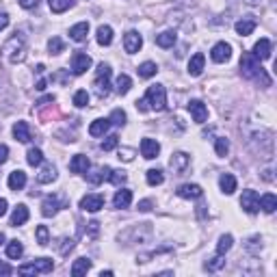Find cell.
<instances>
[{"label": "cell", "instance_id": "obj_1", "mask_svg": "<svg viewBox=\"0 0 277 277\" xmlns=\"http://www.w3.org/2000/svg\"><path fill=\"white\" fill-rule=\"evenodd\" d=\"M240 74L249 78V80H256L262 87H271V76L266 74V70L260 65V61L256 58L252 52H242L240 56Z\"/></svg>", "mask_w": 277, "mask_h": 277}, {"label": "cell", "instance_id": "obj_2", "mask_svg": "<svg viewBox=\"0 0 277 277\" xmlns=\"http://www.w3.org/2000/svg\"><path fill=\"white\" fill-rule=\"evenodd\" d=\"M2 56L6 58L9 63H22L26 58V42L22 37L13 35L11 39H6L4 46H2Z\"/></svg>", "mask_w": 277, "mask_h": 277}, {"label": "cell", "instance_id": "obj_3", "mask_svg": "<svg viewBox=\"0 0 277 277\" xmlns=\"http://www.w3.org/2000/svg\"><path fill=\"white\" fill-rule=\"evenodd\" d=\"M110 76H113V70H110V65L102 63L100 68L96 72V80H94V87L98 91V96L100 98H106L108 91H110Z\"/></svg>", "mask_w": 277, "mask_h": 277}, {"label": "cell", "instance_id": "obj_4", "mask_svg": "<svg viewBox=\"0 0 277 277\" xmlns=\"http://www.w3.org/2000/svg\"><path fill=\"white\" fill-rule=\"evenodd\" d=\"M145 102L150 104L152 110H164L167 108V91L162 84H152L145 94Z\"/></svg>", "mask_w": 277, "mask_h": 277}, {"label": "cell", "instance_id": "obj_5", "mask_svg": "<svg viewBox=\"0 0 277 277\" xmlns=\"http://www.w3.org/2000/svg\"><path fill=\"white\" fill-rule=\"evenodd\" d=\"M52 268H54V262L50 258H37L30 264H22L18 268V273L20 275H44V273H52Z\"/></svg>", "mask_w": 277, "mask_h": 277}, {"label": "cell", "instance_id": "obj_6", "mask_svg": "<svg viewBox=\"0 0 277 277\" xmlns=\"http://www.w3.org/2000/svg\"><path fill=\"white\" fill-rule=\"evenodd\" d=\"M240 206L247 214H256L260 210V195L256 190H242V197H240Z\"/></svg>", "mask_w": 277, "mask_h": 277}, {"label": "cell", "instance_id": "obj_7", "mask_svg": "<svg viewBox=\"0 0 277 277\" xmlns=\"http://www.w3.org/2000/svg\"><path fill=\"white\" fill-rule=\"evenodd\" d=\"M91 65H94V61H91V56L84 54V52H76V54L72 56V72H74L76 76H80L87 70H91Z\"/></svg>", "mask_w": 277, "mask_h": 277}, {"label": "cell", "instance_id": "obj_8", "mask_svg": "<svg viewBox=\"0 0 277 277\" xmlns=\"http://www.w3.org/2000/svg\"><path fill=\"white\" fill-rule=\"evenodd\" d=\"M210 56H212L214 63H226V61H230V56H232V46L226 42L214 44L212 50H210Z\"/></svg>", "mask_w": 277, "mask_h": 277}, {"label": "cell", "instance_id": "obj_9", "mask_svg": "<svg viewBox=\"0 0 277 277\" xmlns=\"http://www.w3.org/2000/svg\"><path fill=\"white\" fill-rule=\"evenodd\" d=\"M80 208L87 210V212H98V210L104 208V197L100 193H91V195H84L80 200Z\"/></svg>", "mask_w": 277, "mask_h": 277}, {"label": "cell", "instance_id": "obj_10", "mask_svg": "<svg viewBox=\"0 0 277 277\" xmlns=\"http://www.w3.org/2000/svg\"><path fill=\"white\" fill-rule=\"evenodd\" d=\"M143 46V37L138 35L136 30H128L126 37H124V48H126L128 54H136Z\"/></svg>", "mask_w": 277, "mask_h": 277}, {"label": "cell", "instance_id": "obj_11", "mask_svg": "<svg viewBox=\"0 0 277 277\" xmlns=\"http://www.w3.org/2000/svg\"><path fill=\"white\" fill-rule=\"evenodd\" d=\"M169 164H171V169H174L176 174L180 176V174H184V171L188 169V164H190V158H188V154H184V152H176V154L171 156Z\"/></svg>", "mask_w": 277, "mask_h": 277}, {"label": "cell", "instance_id": "obj_12", "mask_svg": "<svg viewBox=\"0 0 277 277\" xmlns=\"http://www.w3.org/2000/svg\"><path fill=\"white\" fill-rule=\"evenodd\" d=\"M188 113L193 115V120L197 124H204L206 117H208V108H206V104L200 102V100H190L188 102Z\"/></svg>", "mask_w": 277, "mask_h": 277}, {"label": "cell", "instance_id": "obj_13", "mask_svg": "<svg viewBox=\"0 0 277 277\" xmlns=\"http://www.w3.org/2000/svg\"><path fill=\"white\" fill-rule=\"evenodd\" d=\"M58 210H61V202H58L56 195H48L42 202V214L44 216H54Z\"/></svg>", "mask_w": 277, "mask_h": 277}, {"label": "cell", "instance_id": "obj_14", "mask_svg": "<svg viewBox=\"0 0 277 277\" xmlns=\"http://www.w3.org/2000/svg\"><path fill=\"white\" fill-rule=\"evenodd\" d=\"M70 169H72V174H87V171L91 169V162L84 154H76L70 160Z\"/></svg>", "mask_w": 277, "mask_h": 277}, {"label": "cell", "instance_id": "obj_15", "mask_svg": "<svg viewBox=\"0 0 277 277\" xmlns=\"http://www.w3.org/2000/svg\"><path fill=\"white\" fill-rule=\"evenodd\" d=\"M158 152H160V145H158V141H154V138H143L141 141V156L143 158L152 160V158L158 156Z\"/></svg>", "mask_w": 277, "mask_h": 277}, {"label": "cell", "instance_id": "obj_16", "mask_svg": "<svg viewBox=\"0 0 277 277\" xmlns=\"http://www.w3.org/2000/svg\"><path fill=\"white\" fill-rule=\"evenodd\" d=\"M271 42H268V39H260L258 44L254 46V52L252 54L258 58V61H266V58H271Z\"/></svg>", "mask_w": 277, "mask_h": 277}, {"label": "cell", "instance_id": "obj_17", "mask_svg": "<svg viewBox=\"0 0 277 277\" xmlns=\"http://www.w3.org/2000/svg\"><path fill=\"white\" fill-rule=\"evenodd\" d=\"M6 184H9L11 190H22L26 186V174L22 169H16L9 174V180H6Z\"/></svg>", "mask_w": 277, "mask_h": 277}, {"label": "cell", "instance_id": "obj_18", "mask_svg": "<svg viewBox=\"0 0 277 277\" xmlns=\"http://www.w3.org/2000/svg\"><path fill=\"white\" fill-rule=\"evenodd\" d=\"M202 186L200 184H182L180 188H178V195L184 197V200H197V197H202Z\"/></svg>", "mask_w": 277, "mask_h": 277}, {"label": "cell", "instance_id": "obj_19", "mask_svg": "<svg viewBox=\"0 0 277 277\" xmlns=\"http://www.w3.org/2000/svg\"><path fill=\"white\" fill-rule=\"evenodd\" d=\"M87 35H89V22H78V24H74L70 28V37L74 39V42H84L87 39Z\"/></svg>", "mask_w": 277, "mask_h": 277}, {"label": "cell", "instance_id": "obj_20", "mask_svg": "<svg viewBox=\"0 0 277 277\" xmlns=\"http://www.w3.org/2000/svg\"><path fill=\"white\" fill-rule=\"evenodd\" d=\"M130 202H132V190H128V188L117 190L115 197H113V206L120 208V210H122V208H128Z\"/></svg>", "mask_w": 277, "mask_h": 277}, {"label": "cell", "instance_id": "obj_21", "mask_svg": "<svg viewBox=\"0 0 277 277\" xmlns=\"http://www.w3.org/2000/svg\"><path fill=\"white\" fill-rule=\"evenodd\" d=\"M234 28H236L238 35L247 37V35H252V32L256 30V20L254 18H242V20H238V22L234 24Z\"/></svg>", "mask_w": 277, "mask_h": 277}, {"label": "cell", "instance_id": "obj_22", "mask_svg": "<svg viewBox=\"0 0 277 277\" xmlns=\"http://www.w3.org/2000/svg\"><path fill=\"white\" fill-rule=\"evenodd\" d=\"M13 136L18 138L20 143H28L30 141V128H28V124L26 122H18L16 126H13Z\"/></svg>", "mask_w": 277, "mask_h": 277}, {"label": "cell", "instance_id": "obj_23", "mask_svg": "<svg viewBox=\"0 0 277 277\" xmlns=\"http://www.w3.org/2000/svg\"><path fill=\"white\" fill-rule=\"evenodd\" d=\"M204 65H206V56H204L202 52H197V54L188 61V74L190 76H200L204 72Z\"/></svg>", "mask_w": 277, "mask_h": 277}, {"label": "cell", "instance_id": "obj_24", "mask_svg": "<svg viewBox=\"0 0 277 277\" xmlns=\"http://www.w3.org/2000/svg\"><path fill=\"white\" fill-rule=\"evenodd\" d=\"M108 128H110V120H96V122H91V126H89V134L104 136L108 132Z\"/></svg>", "mask_w": 277, "mask_h": 277}, {"label": "cell", "instance_id": "obj_25", "mask_svg": "<svg viewBox=\"0 0 277 277\" xmlns=\"http://www.w3.org/2000/svg\"><path fill=\"white\" fill-rule=\"evenodd\" d=\"M26 221H28V208H26L24 204H20V206L13 210V214H11V226L18 228V226H24Z\"/></svg>", "mask_w": 277, "mask_h": 277}, {"label": "cell", "instance_id": "obj_26", "mask_svg": "<svg viewBox=\"0 0 277 277\" xmlns=\"http://www.w3.org/2000/svg\"><path fill=\"white\" fill-rule=\"evenodd\" d=\"M108 174H110V167H98L91 174H84V176H87V180L91 184H100L104 180H108Z\"/></svg>", "mask_w": 277, "mask_h": 277}, {"label": "cell", "instance_id": "obj_27", "mask_svg": "<svg viewBox=\"0 0 277 277\" xmlns=\"http://www.w3.org/2000/svg\"><path fill=\"white\" fill-rule=\"evenodd\" d=\"M219 186H221V190L226 195H232L234 190H236V178L232 174H223L219 178Z\"/></svg>", "mask_w": 277, "mask_h": 277}, {"label": "cell", "instance_id": "obj_28", "mask_svg": "<svg viewBox=\"0 0 277 277\" xmlns=\"http://www.w3.org/2000/svg\"><path fill=\"white\" fill-rule=\"evenodd\" d=\"M89 268H91V260L89 258H78L74 264H72V275H74V277H82V275H87Z\"/></svg>", "mask_w": 277, "mask_h": 277}, {"label": "cell", "instance_id": "obj_29", "mask_svg": "<svg viewBox=\"0 0 277 277\" xmlns=\"http://www.w3.org/2000/svg\"><path fill=\"white\" fill-rule=\"evenodd\" d=\"M98 44L100 46H110L113 44V28H110L108 24H104V26H100V28H98Z\"/></svg>", "mask_w": 277, "mask_h": 277}, {"label": "cell", "instance_id": "obj_30", "mask_svg": "<svg viewBox=\"0 0 277 277\" xmlns=\"http://www.w3.org/2000/svg\"><path fill=\"white\" fill-rule=\"evenodd\" d=\"M22 254H24V245L20 240H11V242H6V258H11V260H20L22 258Z\"/></svg>", "mask_w": 277, "mask_h": 277}, {"label": "cell", "instance_id": "obj_31", "mask_svg": "<svg viewBox=\"0 0 277 277\" xmlns=\"http://www.w3.org/2000/svg\"><path fill=\"white\" fill-rule=\"evenodd\" d=\"M260 208L264 210L266 214L275 212V208H277V197H275L273 193H266V195H262V197H260Z\"/></svg>", "mask_w": 277, "mask_h": 277}, {"label": "cell", "instance_id": "obj_32", "mask_svg": "<svg viewBox=\"0 0 277 277\" xmlns=\"http://www.w3.org/2000/svg\"><path fill=\"white\" fill-rule=\"evenodd\" d=\"M176 30H164L160 35H156V44L160 46V48H171V46L176 44Z\"/></svg>", "mask_w": 277, "mask_h": 277}, {"label": "cell", "instance_id": "obj_33", "mask_svg": "<svg viewBox=\"0 0 277 277\" xmlns=\"http://www.w3.org/2000/svg\"><path fill=\"white\" fill-rule=\"evenodd\" d=\"M56 180V169L52 167V164H46V167L42 169V174L37 176V182L39 184H50Z\"/></svg>", "mask_w": 277, "mask_h": 277}, {"label": "cell", "instance_id": "obj_34", "mask_svg": "<svg viewBox=\"0 0 277 277\" xmlns=\"http://www.w3.org/2000/svg\"><path fill=\"white\" fill-rule=\"evenodd\" d=\"M48 4L52 13H63L74 6V0H48Z\"/></svg>", "mask_w": 277, "mask_h": 277}, {"label": "cell", "instance_id": "obj_35", "mask_svg": "<svg viewBox=\"0 0 277 277\" xmlns=\"http://www.w3.org/2000/svg\"><path fill=\"white\" fill-rule=\"evenodd\" d=\"M117 94L120 96H126L128 91H130V87H132V80H130V76L128 74H120L117 76Z\"/></svg>", "mask_w": 277, "mask_h": 277}, {"label": "cell", "instance_id": "obj_36", "mask_svg": "<svg viewBox=\"0 0 277 277\" xmlns=\"http://www.w3.org/2000/svg\"><path fill=\"white\" fill-rule=\"evenodd\" d=\"M232 245H234L232 234H223L221 238H219V245H216V254H219V256H226L230 249H232Z\"/></svg>", "mask_w": 277, "mask_h": 277}, {"label": "cell", "instance_id": "obj_37", "mask_svg": "<svg viewBox=\"0 0 277 277\" xmlns=\"http://www.w3.org/2000/svg\"><path fill=\"white\" fill-rule=\"evenodd\" d=\"M26 160H28L30 167H39V164L44 162V154H42V150H39V148H30V150H28V154H26Z\"/></svg>", "mask_w": 277, "mask_h": 277}, {"label": "cell", "instance_id": "obj_38", "mask_svg": "<svg viewBox=\"0 0 277 277\" xmlns=\"http://www.w3.org/2000/svg\"><path fill=\"white\" fill-rule=\"evenodd\" d=\"M156 72H158V68H156V63H152V61H145L138 65V76L141 78H152V76H156Z\"/></svg>", "mask_w": 277, "mask_h": 277}, {"label": "cell", "instance_id": "obj_39", "mask_svg": "<svg viewBox=\"0 0 277 277\" xmlns=\"http://www.w3.org/2000/svg\"><path fill=\"white\" fill-rule=\"evenodd\" d=\"M128 180V174L124 169H110V174H108V182H113L115 186H122L124 182Z\"/></svg>", "mask_w": 277, "mask_h": 277}, {"label": "cell", "instance_id": "obj_40", "mask_svg": "<svg viewBox=\"0 0 277 277\" xmlns=\"http://www.w3.org/2000/svg\"><path fill=\"white\" fill-rule=\"evenodd\" d=\"M145 178H148V184H150V186H158V184L164 182V176H162L160 169H150Z\"/></svg>", "mask_w": 277, "mask_h": 277}, {"label": "cell", "instance_id": "obj_41", "mask_svg": "<svg viewBox=\"0 0 277 277\" xmlns=\"http://www.w3.org/2000/svg\"><path fill=\"white\" fill-rule=\"evenodd\" d=\"M223 264H226V260H223V256H219V254H216L214 258H210V260L206 262V264H204V268L212 273V271H219V268H223Z\"/></svg>", "mask_w": 277, "mask_h": 277}, {"label": "cell", "instance_id": "obj_42", "mask_svg": "<svg viewBox=\"0 0 277 277\" xmlns=\"http://www.w3.org/2000/svg\"><path fill=\"white\" fill-rule=\"evenodd\" d=\"M89 104V94L84 89H80V91H76L74 94V106H78V108H84Z\"/></svg>", "mask_w": 277, "mask_h": 277}, {"label": "cell", "instance_id": "obj_43", "mask_svg": "<svg viewBox=\"0 0 277 277\" xmlns=\"http://www.w3.org/2000/svg\"><path fill=\"white\" fill-rule=\"evenodd\" d=\"M214 150H216V156L226 158V156H228V152H230V141H228V138H216Z\"/></svg>", "mask_w": 277, "mask_h": 277}, {"label": "cell", "instance_id": "obj_44", "mask_svg": "<svg viewBox=\"0 0 277 277\" xmlns=\"http://www.w3.org/2000/svg\"><path fill=\"white\" fill-rule=\"evenodd\" d=\"M35 234H37V242H39L42 247H46V245L50 242V234H48V228H46V226H39Z\"/></svg>", "mask_w": 277, "mask_h": 277}, {"label": "cell", "instance_id": "obj_45", "mask_svg": "<svg viewBox=\"0 0 277 277\" xmlns=\"http://www.w3.org/2000/svg\"><path fill=\"white\" fill-rule=\"evenodd\" d=\"M108 120H110V124H115V126H124V124H126V113H124L122 108H115Z\"/></svg>", "mask_w": 277, "mask_h": 277}, {"label": "cell", "instance_id": "obj_46", "mask_svg": "<svg viewBox=\"0 0 277 277\" xmlns=\"http://www.w3.org/2000/svg\"><path fill=\"white\" fill-rule=\"evenodd\" d=\"M48 48L52 54H61L63 48H65V44H63V39H58V37H52L50 42H48Z\"/></svg>", "mask_w": 277, "mask_h": 277}, {"label": "cell", "instance_id": "obj_47", "mask_svg": "<svg viewBox=\"0 0 277 277\" xmlns=\"http://www.w3.org/2000/svg\"><path fill=\"white\" fill-rule=\"evenodd\" d=\"M117 143H120V136H117V134H110V136H106V141H102V150H104V152H110V150L117 148Z\"/></svg>", "mask_w": 277, "mask_h": 277}, {"label": "cell", "instance_id": "obj_48", "mask_svg": "<svg viewBox=\"0 0 277 277\" xmlns=\"http://www.w3.org/2000/svg\"><path fill=\"white\" fill-rule=\"evenodd\" d=\"M20 6H24V9H35L39 4V0H18Z\"/></svg>", "mask_w": 277, "mask_h": 277}, {"label": "cell", "instance_id": "obj_49", "mask_svg": "<svg viewBox=\"0 0 277 277\" xmlns=\"http://www.w3.org/2000/svg\"><path fill=\"white\" fill-rule=\"evenodd\" d=\"M6 158H9V148L0 143V164H4V162H6Z\"/></svg>", "mask_w": 277, "mask_h": 277}, {"label": "cell", "instance_id": "obj_50", "mask_svg": "<svg viewBox=\"0 0 277 277\" xmlns=\"http://www.w3.org/2000/svg\"><path fill=\"white\" fill-rule=\"evenodd\" d=\"M138 210H141V212H150V210H152V202L150 200L138 202Z\"/></svg>", "mask_w": 277, "mask_h": 277}, {"label": "cell", "instance_id": "obj_51", "mask_svg": "<svg viewBox=\"0 0 277 277\" xmlns=\"http://www.w3.org/2000/svg\"><path fill=\"white\" fill-rule=\"evenodd\" d=\"M134 154V152L132 150H120V158H124V160H132V156Z\"/></svg>", "mask_w": 277, "mask_h": 277}, {"label": "cell", "instance_id": "obj_52", "mask_svg": "<svg viewBox=\"0 0 277 277\" xmlns=\"http://www.w3.org/2000/svg\"><path fill=\"white\" fill-rule=\"evenodd\" d=\"M9 26V16L6 13H0V30H4Z\"/></svg>", "mask_w": 277, "mask_h": 277}, {"label": "cell", "instance_id": "obj_53", "mask_svg": "<svg viewBox=\"0 0 277 277\" xmlns=\"http://www.w3.org/2000/svg\"><path fill=\"white\" fill-rule=\"evenodd\" d=\"M136 108L141 110V113H145V110H150V104L145 102V98H143V100H136Z\"/></svg>", "mask_w": 277, "mask_h": 277}, {"label": "cell", "instance_id": "obj_54", "mask_svg": "<svg viewBox=\"0 0 277 277\" xmlns=\"http://www.w3.org/2000/svg\"><path fill=\"white\" fill-rule=\"evenodd\" d=\"M13 268L9 264H4V262H0V275H11Z\"/></svg>", "mask_w": 277, "mask_h": 277}, {"label": "cell", "instance_id": "obj_55", "mask_svg": "<svg viewBox=\"0 0 277 277\" xmlns=\"http://www.w3.org/2000/svg\"><path fill=\"white\" fill-rule=\"evenodd\" d=\"M98 226H100L98 221H91V223H89V232H91V236H96V234H98Z\"/></svg>", "mask_w": 277, "mask_h": 277}, {"label": "cell", "instance_id": "obj_56", "mask_svg": "<svg viewBox=\"0 0 277 277\" xmlns=\"http://www.w3.org/2000/svg\"><path fill=\"white\" fill-rule=\"evenodd\" d=\"M6 212V200H2V197H0V216H2Z\"/></svg>", "mask_w": 277, "mask_h": 277}, {"label": "cell", "instance_id": "obj_57", "mask_svg": "<svg viewBox=\"0 0 277 277\" xmlns=\"http://www.w3.org/2000/svg\"><path fill=\"white\" fill-rule=\"evenodd\" d=\"M37 89L44 91V89H46V80H39V82H37Z\"/></svg>", "mask_w": 277, "mask_h": 277}, {"label": "cell", "instance_id": "obj_58", "mask_svg": "<svg viewBox=\"0 0 277 277\" xmlns=\"http://www.w3.org/2000/svg\"><path fill=\"white\" fill-rule=\"evenodd\" d=\"M110 275H113V271H102L100 273V277H110Z\"/></svg>", "mask_w": 277, "mask_h": 277}, {"label": "cell", "instance_id": "obj_59", "mask_svg": "<svg viewBox=\"0 0 277 277\" xmlns=\"http://www.w3.org/2000/svg\"><path fill=\"white\" fill-rule=\"evenodd\" d=\"M245 2H249V4H256V2H260V0H245Z\"/></svg>", "mask_w": 277, "mask_h": 277}, {"label": "cell", "instance_id": "obj_60", "mask_svg": "<svg viewBox=\"0 0 277 277\" xmlns=\"http://www.w3.org/2000/svg\"><path fill=\"white\" fill-rule=\"evenodd\" d=\"M2 242H4V234L0 232V245H2Z\"/></svg>", "mask_w": 277, "mask_h": 277}]
</instances>
